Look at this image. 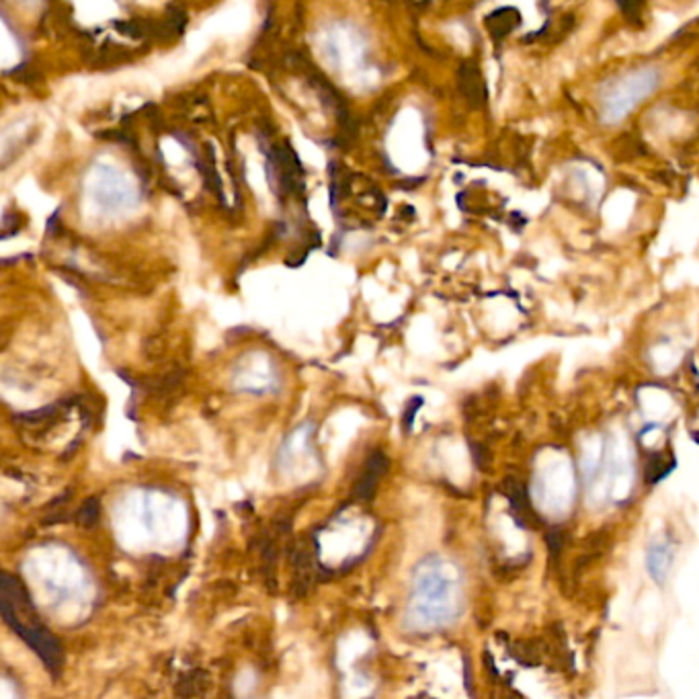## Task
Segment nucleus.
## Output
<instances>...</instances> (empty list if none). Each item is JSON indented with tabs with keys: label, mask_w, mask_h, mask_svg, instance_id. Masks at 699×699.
I'll list each match as a JSON object with an SVG mask.
<instances>
[{
	"label": "nucleus",
	"mask_w": 699,
	"mask_h": 699,
	"mask_svg": "<svg viewBox=\"0 0 699 699\" xmlns=\"http://www.w3.org/2000/svg\"><path fill=\"white\" fill-rule=\"evenodd\" d=\"M461 609L460 582L453 566L439 556H429L417 564L409 599V622L414 630H441L455 622Z\"/></svg>",
	"instance_id": "f257e3e1"
},
{
	"label": "nucleus",
	"mask_w": 699,
	"mask_h": 699,
	"mask_svg": "<svg viewBox=\"0 0 699 699\" xmlns=\"http://www.w3.org/2000/svg\"><path fill=\"white\" fill-rule=\"evenodd\" d=\"M0 612L5 623L34 650L46 671L58 679L64 669V648L42 622L25 584L11 572H3V581H0Z\"/></svg>",
	"instance_id": "f03ea898"
},
{
	"label": "nucleus",
	"mask_w": 699,
	"mask_h": 699,
	"mask_svg": "<svg viewBox=\"0 0 699 699\" xmlns=\"http://www.w3.org/2000/svg\"><path fill=\"white\" fill-rule=\"evenodd\" d=\"M661 70L653 66L633 68L615 76L599 88V116L603 124H620L628 113L648 99L661 86Z\"/></svg>",
	"instance_id": "7ed1b4c3"
},
{
	"label": "nucleus",
	"mask_w": 699,
	"mask_h": 699,
	"mask_svg": "<svg viewBox=\"0 0 699 699\" xmlns=\"http://www.w3.org/2000/svg\"><path fill=\"white\" fill-rule=\"evenodd\" d=\"M501 491L509 499V511L519 527H523V530H535V527H540V517L530 505V497H527L525 486L519 482L517 478H505Z\"/></svg>",
	"instance_id": "20e7f679"
},
{
	"label": "nucleus",
	"mask_w": 699,
	"mask_h": 699,
	"mask_svg": "<svg viewBox=\"0 0 699 699\" xmlns=\"http://www.w3.org/2000/svg\"><path fill=\"white\" fill-rule=\"evenodd\" d=\"M96 201L105 209H121L132 203V193L126 181H121L117 173L111 168H101V175L96 178Z\"/></svg>",
	"instance_id": "39448f33"
},
{
	"label": "nucleus",
	"mask_w": 699,
	"mask_h": 699,
	"mask_svg": "<svg viewBox=\"0 0 699 699\" xmlns=\"http://www.w3.org/2000/svg\"><path fill=\"white\" fill-rule=\"evenodd\" d=\"M388 468H390V461H388V458L384 455V451H373L370 455V460L365 461V468H363V472H361V478L355 484L353 499L357 502L371 501L373 494H376V489H378L380 481L388 472Z\"/></svg>",
	"instance_id": "423d86ee"
},
{
	"label": "nucleus",
	"mask_w": 699,
	"mask_h": 699,
	"mask_svg": "<svg viewBox=\"0 0 699 699\" xmlns=\"http://www.w3.org/2000/svg\"><path fill=\"white\" fill-rule=\"evenodd\" d=\"M671 558H673V552L669 543L654 542L653 546L648 548L646 566H648L650 576H653L656 582H664L666 572H669V566H671Z\"/></svg>",
	"instance_id": "0eeeda50"
},
{
	"label": "nucleus",
	"mask_w": 699,
	"mask_h": 699,
	"mask_svg": "<svg viewBox=\"0 0 699 699\" xmlns=\"http://www.w3.org/2000/svg\"><path fill=\"white\" fill-rule=\"evenodd\" d=\"M674 466H677V461H674L671 453H663V451L650 453L648 460H646V466H644L646 484H658L663 481V478H666L673 472Z\"/></svg>",
	"instance_id": "6e6552de"
},
{
	"label": "nucleus",
	"mask_w": 699,
	"mask_h": 699,
	"mask_svg": "<svg viewBox=\"0 0 699 699\" xmlns=\"http://www.w3.org/2000/svg\"><path fill=\"white\" fill-rule=\"evenodd\" d=\"M99 515H101L99 499H88L83 502V507L78 509L76 522L83 527H93L96 522H99Z\"/></svg>",
	"instance_id": "1a4fd4ad"
},
{
	"label": "nucleus",
	"mask_w": 699,
	"mask_h": 699,
	"mask_svg": "<svg viewBox=\"0 0 699 699\" xmlns=\"http://www.w3.org/2000/svg\"><path fill=\"white\" fill-rule=\"evenodd\" d=\"M546 542H548V550H550L552 560H558L560 554H562L564 543H566V533H564L562 527H550V532L546 535Z\"/></svg>",
	"instance_id": "9d476101"
}]
</instances>
